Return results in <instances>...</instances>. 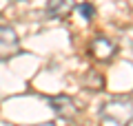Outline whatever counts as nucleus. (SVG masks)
<instances>
[{"instance_id":"1","label":"nucleus","mask_w":133,"mask_h":126,"mask_svg":"<svg viewBox=\"0 0 133 126\" xmlns=\"http://www.w3.org/2000/svg\"><path fill=\"white\" fill-rule=\"evenodd\" d=\"M18 49V36L11 27H0V53L11 55Z\"/></svg>"},{"instance_id":"2","label":"nucleus","mask_w":133,"mask_h":126,"mask_svg":"<svg viewBox=\"0 0 133 126\" xmlns=\"http://www.w3.org/2000/svg\"><path fill=\"white\" fill-rule=\"evenodd\" d=\"M91 49H93V53L100 58V60H107V58H111L113 55V51H115V47H113V42L111 40H107V38H95L93 42H91Z\"/></svg>"},{"instance_id":"3","label":"nucleus","mask_w":133,"mask_h":126,"mask_svg":"<svg viewBox=\"0 0 133 126\" xmlns=\"http://www.w3.org/2000/svg\"><path fill=\"white\" fill-rule=\"evenodd\" d=\"M71 9H73V0H49V5H47V11L51 16H56V18L69 16Z\"/></svg>"},{"instance_id":"4","label":"nucleus","mask_w":133,"mask_h":126,"mask_svg":"<svg viewBox=\"0 0 133 126\" xmlns=\"http://www.w3.org/2000/svg\"><path fill=\"white\" fill-rule=\"evenodd\" d=\"M51 108H53L60 117L73 115V102L66 97V95H58V97H53V100H51Z\"/></svg>"},{"instance_id":"5","label":"nucleus","mask_w":133,"mask_h":126,"mask_svg":"<svg viewBox=\"0 0 133 126\" xmlns=\"http://www.w3.org/2000/svg\"><path fill=\"white\" fill-rule=\"evenodd\" d=\"M78 9L82 11V16H84V20H91V18H93V7H89V5H80Z\"/></svg>"}]
</instances>
